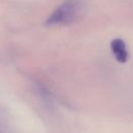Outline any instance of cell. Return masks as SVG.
<instances>
[{
    "mask_svg": "<svg viewBox=\"0 0 133 133\" xmlns=\"http://www.w3.org/2000/svg\"><path fill=\"white\" fill-rule=\"evenodd\" d=\"M110 48H111V51H112L115 59L118 62L125 63L128 60L129 53H128V50H127V45H126L124 39L118 38V37L112 39L111 44H110Z\"/></svg>",
    "mask_w": 133,
    "mask_h": 133,
    "instance_id": "2",
    "label": "cell"
},
{
    "mask_svg": "<svg viewBox=\"0 0 133 133\" xmlns=\"http://www.w3.org/2000/svg\"><path fill=\"white\" fill-rule=\"evenodd\" d=\"M83 7L82 0H65L47 19V25H61L73 22L81 12Z\"/></svg>",
    "mask_w": 133,
    "mask_h": 133,
    "instance_id": "1",
    "label": "cell"
}]
</instances>
